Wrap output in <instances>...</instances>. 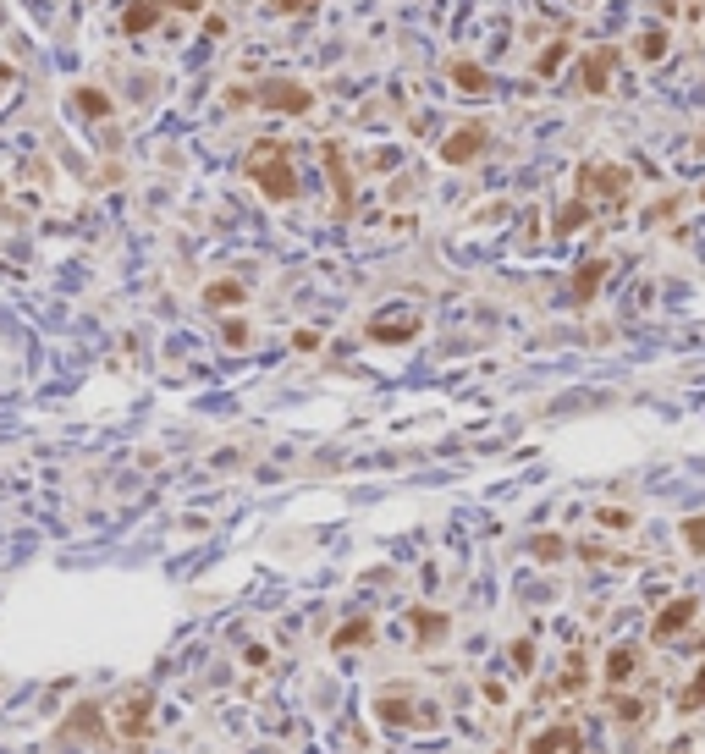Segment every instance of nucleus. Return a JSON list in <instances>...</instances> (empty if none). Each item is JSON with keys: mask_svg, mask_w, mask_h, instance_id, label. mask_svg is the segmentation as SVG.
<instances>
[{"mask_svg": "<svg viewBox=\"0 0 705 754\" xmlns=\"http://www.w3.org/2000/svg\"><path fill=\"white\" fill-rule=\"evenodd\" d=\"M243 177L265 193L270 204H286L298 193V177H293V154H286V144H276V138H260L248 149V160H243Z\"/></svg>", "mask_w": 705, "mask_h": 754, "instance_id": "f257e3e1", "label": "nucleus"}, {"mask_svg": "<svg viewBox=\"0 0 705 754\" xmlns=\"http://www.w3.org/2000/svg\"><path fill=\"white\" fill-rule=\"evenodd\" d=\"M694 617H700V601H694V595H678V601H667V606H661V617L651 622V639H656V644L678 639V634L689 628Z\"/></svg>", "mask_w": 705, "mask_h": 754, "instance_id": "f03ea898", "label": "nucleus"}, {"mask_svg": "<svg viewBox=\"0 0 705 754\" xmlns=\"http://www.w3.org/2000/svg\"><path fill=\"white\" fill-rule=\"evenodd\" d=\"M149 721H154V694H149V688H133V694L116 705V727H121L127 738H144Z\"/></svg>", "mask_w": 705, "mask_h": 754, "instance_id": "7ed1b4c3", "label": "nucleus"}, {"mask_svg": "<svg viewBox=\"0 0 705 754\" xmlns=\"http://www.w3.org/2000/svg\"><path fill=\"white\" fill-rule=\"evenodd\" d=\"M579 193H585V199H590V193H595V199H601V193H606V199H623V193H628V171L623 166H585L579 171Z\"/></svg>", "mask_w": 705, "mask_h": 754, "instance_id": "20e7f679", "label": "nucleus"}, {"mask_svg": "<svg viewBox=\"0 0 705 754\" xmlns=\"http://www.w3.org/2000/svg\"><path fill=\"white\" fill-rule=\"evenodd\" d=\"M485 138H491L485 121H469V127H458V133L441 144V160H446V166H469V160L485 149Z\"/></svg>", "mask_w": 705, "mask_h": 754, "instance_id": "39448f33", "label": "nucleus"}, {"mask_svg": "<svg viewBox=\"0 0 705 754\" xmlns=\"http://www.w3.org/2000/svg\"><path fill=\"white\" fill-rule=\"evenodd\" d=\"M524 754H579V727L573 721H552L546 733H535Z\"/></svg>", "mask_w": 705, "mask_h": 754, "instance_id": "423d86ee", "label": "nucleus"}, {"mask_svg": "<svg viewBox=\"0 0 705 754\" xmlns=\"http://www.w3.org/2000/svg\"><path fill=\"white\" fill-rule=\"evenodd\" d=\"M260 105H270V111H293V116H303V111L314 105V94H309L303 83H265V88H260Z\"/></svg>", "mask_w": 705, "mask_h": 754, "instance_id": "0eeeda50", "label": "nucleus"}, {"mask_svg": "<svg viewBox=\"0 0 705 754\" xmlns=\"http://www.w3.org/2000/svg\"><path fill=\"white\" fill-rule=\"evenodd\" d=\"M413 331H419V314H413V309H392V314H375L369 319V336L375 342H408Z\"/></svg>", "mask_w": 705, "mask_h": 754, "instance_id": "6e6552de", "label": "nucleus"}, {"mask_svg": "<svg viewBox=\"0 0 705 754\" xmlns=\"http://www.w3.org/2000/svg\"><path fill=\"white\" fill-rule=\"evenodd\" d=\"M612 67H618V50L585 55V67H579V83H585L590 94H606V83H612Z\"/></svg>", "mask_w": 705, "mask_h": 754, "instance_id": "1a4fd4ad", "label": "nucleus"}, {"mask_svg": "<svg viewBox=\"0 0 705 754\" xmlns=\"http://www.w3.org/2000/svg\"><path fill=\"white\" fill-rule=\"evenodd\" d=\"M634 667H639V650H634V644H618L612 655H606V683L623 688V683L634 677Z\"/></svg>", "mask_w": 705, "mask_h": 754, "instance_id": "9d476101", "label": "nucleus"}, {"mask_svg": "<svg viewBox=\"0 0 705 754\" xmlns=\"http://www.w3.org/2000/svg\"><path fill=\"white\" fill-rule=\"evenodd\" d=\"M154 22H160V0H133V6H127V17H121L127 34H149Z\"/></svg>", "mask_w": 705, "mask_h": 754, "instance_id": "9b49d317", "label": "nucleus"}, {"mask_svg": "<svg viewBox=\"0 0 705 754\" xmlns=\"http://www.w3.org/2000/svg\"><path fill=\"white\" fill-rule=\"evenodd\" d=\"M243 298H248V286H237V281H210L204 286V303L210 309H237Z\"/></svg>", "mask_w": 705, "mask_h": 754, "instance_id": "f8f14e48", "label": "nucleus"}, {"mask_svg": "<svg viewBox=\"0 0 705 754\" xmlns=\"http://www.w3.org/2000/svg\"><path fill=\"white\" fill-rule=\"evenodd\" d=\"M375 634V622L369 617H352V622H342V628L331 634V650H352V644H364Z\"/></svg>", "mask_w": 705, "mask_h": 754, "instance_id": "ddd939ff", "label": "nucleus"}, {"mask_svg": "<svg viewBox=\"0 0 705 754\" xmlns=\"http://www.w3.org/2000/svg\"><path fill=\"white\" fill-rule=\"evenodd\" d=\"M601 276H606V259H595V265H585L579 276H573V303H590V292L601 286Z\"/></svg>", "mask_w": 705, "mask_h": 754, "instance_id": "4468645a", "label": "nucleus"}, {"mask_svg": "<svg viewBox=\"0 0 705 754\" xmlns=\"http://www.w3.org/2000/svg\"><path fill=\"white\" fill-rule=\"evenodd\" d=\"M326 177H336V199H342V210L352 204V187H347V166H342V149L331 144L326 149Z\"/></svg>", "mask_w": 705, "mask_h": 754, "instance_id": "2eb2a0df", "label": "nucleus"}, {"mask_svg": "<svg viewBox=\"0 0 705 754\" xmlns=\"http://www.w3.org/2000/svg\"><path fill=\"white\" fill-rule=\"evenodd\" d=\"M413 634H419L425 644H435V639L446 634V617H441V611H413Z\"/></svg>", "mask_w": 705, "mask_h": 754, "instance_id": "dca6fc26", "label": "nucleus"}, {"mask_svg": "<svg viewBox=\"0 0 705 754\" xmlns=\"http://www.w3.org/2000/svg\"><path fill=\"white\" fill-rule=\"evenodd\" d=\"M452 83H458V88H469V94H485V88H491V83H485V72H479L474 61H458V67H452Z\"/></svg>", "mask_w": 705, "mask_h": 754, "instance_id": "f3484780", "label": "nucleus"}, {"mask_svg": "<svg viewBox=\"0 0 705 754\" xmlns=\"http://www.w3.org/2000/svg\"><path fill=\"white\" fill-rule=\"evenodd\" d=\"M678 710H684V716H694V710H705V667L694 672V683H689V688H684V694H678Z\"/></svg>", "mask_w": 705, "mask_h": 754, "instance_id": "a211bd4d", "label": "nucleus"}, {"mask_svg": "<svg viewBox=\"0 0 705 754\" xmlns=\"http://www.w3.org/2000/svg\"><path fill=\"white\" fill-rule=\"evenodd\" d=\"M375 710H380V716H386V721H397V727H408V721H419V710H413L408 700H380Z\"/></svg>", "mask_w": 705, "mask_h": 754, "instance_id": "6ab92c4d", "label": "nucleus"}, {"mask_svg": "<svg viewBox=\"0 0 705 754\" xmlns=\"http://www.w3.org/2000/svg\"><path fill=\"white\" fill-rule=\"evenodd\" d=\"M529 551L540 556V562H557V556H568V545H562L557 534H535V540H529Z\"/></svg>", "mask_w": 705, "mask_h": 754, "instance_id": "aec40b11", "label": "nucleus"}, {"mask_svg": "<svg viewBox=\"0 0 705 754\" xmlns=\"http://www.w3.org/2000/svg\"><path fill=\"white\" fill-rule=\"evenodd\" d=\"M579 688H585V655H573L568 672H562V683H557V694H579Z\"/></svg>", "mask_w": 705, "mask_h": 754, "instance_id": "412c9836", "label": "nucleus"}, {"mask_svg": "<svg viewBox=\"0 0 705 754\" xmlns=\"http://www.w3.org/2000/svg\"><path fill=\"white\" fill-rule=\"evenodd\" d=\"M684 545L694 556H705V518H684Z\"/></svg>", "mask_w": 705, "mask_h": 754, "instance_id": "4be33fe9", "label": "nucleus"}, {"mask_svg": "<svg viewBox=\"0 0 705 754\" xmlns=\"http://www.w3.org/2000/svg\"><path fill=\"white\" fill-rule=\"evenodd\" d=\"M639 55H645V61H661V55H667V34H661V28H651V34H645Z\"/></svg>", "mask_w": 705, "mask_h": 754, "instance_id": "5701e85b", "label": "nucleus"}, {"mask_svg": "<svg viewBox=\"0 0 705 754\" xmlns=\"http://www.w3.org/2000/svg\"><path fill=\"white\" fill-rule=\"evenodd\" d=\"M595 523H606V529H628L634 512H623V507H601V512H595Z\"/></svg>", "mask_w": 705, "mask_h": 754, "instance_id": "b1692460", "label": "nucleus"}, {"mask_svg": "<svg viewBox=\"0 0 705 754\" xmlns=\"http://www.w3.org/2000/svg\"><path fill=\"white\" fill-rule=\"evenodd\" d=\"M78 105H83V111H94V116H105V111H111V100H105L100 88H83V94H78Z\"/></svg>", "mask_w": 705, "mask_h": 754, "instance_id": "393cba45", "label": "nucleus"}, {"mask_svg": "<svg viewBox=\"0 0 705 754\" xmlns=\"http://www.w3.org/2000/svg\"><path fill=\"white\" fill-rule=\"evenodd\" d=\"M618 716L623 721H645L651 716V700H618Z\"/></svg>", "mask_w": 705, "mask_h": 754, "instance_id": "a878e982", "label": "nucleus"}, {"mask_svg": "<svg viewBox=\"0 0 705 754\" xmlns=\"http://www.w3.org/2000/svg\"><path fill=\"white\" fill-rule=\"evenodd\" d=\"M512 661H518V672H529V667H535V644L518 639V644H512Z\"/></svg>", "mask_w": 705, "mask_h": 754, "instance_id": "bb28decb", "label": "nucleus"}, {"mask_svg": "<svg viewBox=\"0 0 705 754\" xmlns=\"http://www.w3.org/2000/svg\"><path fill=\"white\" fill-rule=\"evenodd\" d=\"M319 0H276V12H314Z\"/></svg>", "mask_w": 705, "mask_h": 754, "instance_id": "cd10ccee", "label": "nucleus"}, {"mask_svg": "<svg viewBox=\"0 0 705 754\" xmlns=\"http://www.w3.org/2000/svg\"><path fill=\"white\" fill-rule=\"evenodd\" d=\"M227 342H232V347H248V325L232 319V325H227Z\"/></svg>", "mask_w": 705, "mask_h": 754, "instance_id": "c85d7f7f", "label": "nucleus"}, {"mask_svg": "<svg viewBox=\"0 0 705 754\" xmlns=\"http://www.w3.org/2000/svg\"><path fill=\"white\" fill-rule=\"evenodd\" d=\"M293 342H298V352H314V347H319V336H314V331H298Z\"/></svg>", "mask_w": 705, "mask_h": 754, "instance_id": "c756f323", "label": "nucleus"}, {"mask_svg": "<svg viewBox=\"0 0 705 754\" xmlns=\"http://www.w3.org/2000/svg\"><path fill=\"white\" fill-rule=\"evenodd\" d=\"M700 199H705V193H700Z\"/></svg>", "mask_w": 705, "mask_h": 754, "instance_id": "7c9ffc66", "label": "nucleus"}]
</instances>
